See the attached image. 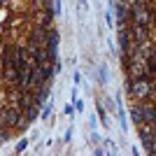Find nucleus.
I'll list each match as a JSON object with an SVG mask.
<instances>
[{
    "instance_id": "obj_1",
    "label": "nucleus",
    "mask_w": 156,
    "mask_h": 156,
    "mask_svg": "<svg viewBox=\"0 0 156 156\" xmlns=\"http://www.w3.org/2000/svg\"><path fill=\"white\" fill-rule=\"evenodd\" d=\"M58 42H61V33L56 28H49V35H47V58H49L51 65L61 63L58 61Z\"/></svg>"
},
{
    "instance_id": "obj_2",
    "label": "nucleus",
    "mask_w": 156,
    "mask_h": 156,
    "mask_svg": "<svg viewBox=\"0 0 156 156\" xmlns=\"http://www.w3.org/2000/svg\"><path fill=\"white\" fill-rule=\"evenodd\" d=\"M142 124L156 126V103H144L142 105Z\"/></svg>"
},
{
    "instance_id": "obj_3",
    "label": "nucleus",
    "mask_w": 156,
    "mask_h": 156,
    "mask_svg": "<svg viewBox=\"0 0 156 156\" xmlns=\"http://www.w3.org/2000/svg\"><path fill=\"white\" fill-rule=\"evenodd\" d=\"M117 9V23L119 26H126L130 19V9H128V2H117V5H112Z\"/></svg>"
},
{
    "instance_id": "obj_4",
    "label": "nucleus",
    "mask_w": 156,
    "mask_h": 156,
    "mask_svg": "<svg viewBox=\"0 0 156 156\" xmlns=\"http://www.w3.org/2000/svg\"><path fill=\"white\" fill-rule=\"evenodd\" d=\"M37 117H40V105H35V100H33V105L23 107V119H26L28 124H33Z\"/></svg>"
},
{
    "instance_id": "obj_5",
    "label": "nucleus",
    "mask_w": 156,
    "mask_h": 156,
    "mask_svg": "<svg viewBox=\"0 0 156 156\" xmlns=\"http://www.w3.org/2000/svg\"><path fill=\"white\" fill-rule=\"evenodd\" d=\"M130 119H133V124H135V126L142 124V105H140V103H135L133 107H130Z\"/></svg>"
},
{
    "instance_id": "obj_6",
    "label": "nucleus",
    "mask_w": 156,
    "mask_h": 156,
    "mask_svg": "<svg viewBox=\"0 0 156 156\" xmlns=\"http://www.w3.org/2000/svg\"><path fill=\"white\" fill-rule=\"evenodd\" d=\"M40 110H42V114H40V117H42V119H49V114H51V103H44Z\"/></svg>"
},
{
    "instance_id": "obj_7",
    "label": "nucleus",
    "mask_w": 156,
    "mask_h": 156,
    "mask_svg": "<svg viewBox=\"0 0 156 156\" xmlns=\"http://www.w3.org/2000/svg\"><path fill=\"white\" fill-rule=\"evenodd\" d=\"M26 147H28V140H26V137H23V140H19V142H16V154H21Z\"/></svg>"
},
{
    "instance_id": "obj_8",
    "label": "nucleus",
    "mask_w": 156,
    "mask_h": 156,
    "mask_svg": "<svg viewBox=\"0 0 156 156\" xmlns=\"http://www.w3.org/2000/svg\"><path fill=\"white\" fill-rule=\"evenodd\" d=\"M72 103H75V107H77V112H82V110H84V103H82V100H79V98H75V100H72Z\"/></svg>"
},
{
    "instance_id": "obj_9",
    "label": "nucleus",
    "mask_w": 156,
    "mask_h": 156,
    "mask_svg": "<svg viewBox=\"0 0 156 156\" xmlns=\"http://www.w3.org/2000/svg\"><path fill=\"white\" fill-rule=\"evenodd\" d=\"M72 82H75V84H79V82H82V75H79V72H75V75H72Z\"/></svg>"
},
{
    "instance_id": "obj_10",
    "label": "nucleus",
    "mask_w": 156,
    "mask_h": 156,
    "mask_svg": "<svg viewBox=\"0 0 156 156\" xmlns=\"http://www.w3.org/2000/svg\"><path fill=\"white\" fill-rule=\"evenodd\" d=\"M79 5H82V9H84V7H86V0H79Z\"/></svg>"
}]
</instances>
